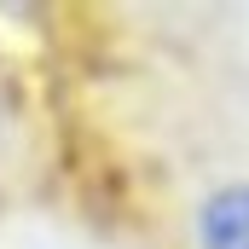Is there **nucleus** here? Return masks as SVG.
<instances>
[{
	"instance_id": "nucleus-1",
	"label": "nucleus",
	"mask_w": 249,
	"mask_h": 249,
	"mask_svg": "<svg viewBox=\"0 0 249 249\" xmlns=\"http://www.w3.org/2000/svg\"><path fill=\"white\" fill-rule=\"evenodd\" d=\"M197 249H249V180H232V186L203 197Z\"/></svg>"
}]
</instances>
